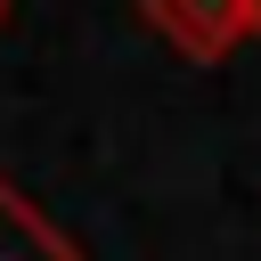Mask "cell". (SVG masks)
<instances>
[{"instance_id":"obj_2","label":"cell","mask_w":261,"mask_h":261,"mask_svg":"<svg viewBox=\"0 0 261 261\" xmlns=\"http://www.w3.org/2000/svg\"><path fill=\"white\" fill-rule=\"evenodd\" d=\"M0 261H82V253H73V237H65L33 196H16V188L0 179Z\"/></svg>"},{"instance_id":"obj_4","label":"cell","mask_w":261,"mask_h":261,"mask_svg":"<svg viewBox=\"0 0 261 261\" xmlns=\"http://www.w3.org/2000/svg\"><path fill=\"white\" fill-rule=\"evenodd\" d=\"M0 24H8V0H0Z\"/></svg>"},{"instance_id":"obj_3","label":"cell","mask_w":261,"mask_h":261,"mask_svg":"<svg viewBox=\"0 0 261 261\" xmlns=\"http://www.w3.org/2000/svg\"><path fill=\"white\" fill-rule=\"evenodd\" d=\"M245 33H253V41H261V0H245Z\"/></svg>"},{"instance_id":"obj_1","label":"cell","mask_w":261,"mask_h":261,"mask_svg":"<svg viewBox=\"0 0 261 261\" xmlns=\"http://www.w3.org/2000/svg\"><path fill=\"white\" fill-rule=\"evenodd\" d=\"M147 24L179 57L212 65V57H228V41H245V0H147Z\"/></svg>"}]
</instances>
